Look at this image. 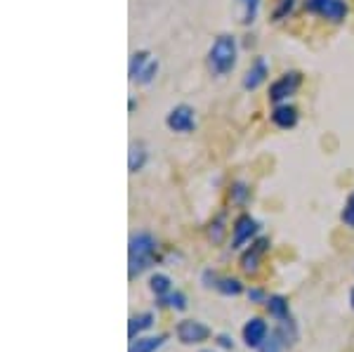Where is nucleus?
Returning a JSON list of instances; mask_svg holds the SVG:
<instances>
[{
	"label": "nucleus",
	"mask_w": 354,
	"mask_h": 352,
	"mask_svg": "<svg viewBox=\"0 0 354 352\" xmlns=\"http://www.w3.org/2000/svg\"><path fill=\"white\" fill-rule=\"evenodd\" d=\"M168 336L165 333H158V336H145V338H135L130 340L128 352H158L165 345Z\"/></svg>",
	"instance_id": "13"
},
{
	"label": "nucleus",
	"mask_w": 354,
	"mask_h": 352,
	"mask_svg": "<svg viewBox=\"0 0 354 352\" xmlns=\"http://www.w3.org/2000/svg\"><path fill=\"white\" fill-rule=\"evenodd\" d=\"M302 85V73L300 71H286L283 76H279L277 81L270 85V102L274 104H283L293 98Z\"/></svg>",
	"instance_id": "5"
},
{
	"label": "nucleus",
	"mask_w": 354,
	"mask_h": 352,
	"mask_svg": "<svg viewBox=\"0 0 354 352\" xmlns=\"http://www.w3.org/2000/svg\"><path fill=\"white\" fill-rule=\"evenodd\" d=\"M215 288H218L222 296H241L243 293V284L239 279H232V277H218Z\"/></svg>",
	"instance_id": "20"
},
{
	"label": "nucleus",
	"mask_w": 354,
	"mask_h": 352,
	"mask_svg": "<svg viewBox=\"0 0 354 352\" xmlns=\"http://www.w3.org/2000/svg\"><path fill=\"white\" fill-rule=\"evenodd\" d=\"M340 220L345 223V227H352L354 230V189L350 192V196H347L345 208H342V213H340Z\"/></svg>",
	"instance_id": "22"
},
{
	"label": "nucleus",
	"mask_w": 354,
	"mask_h": 352,
	"mask_svg": "<svg viewBox=\"0 0 354 352\" xmlns=\"http://www.w3.org/2000/svg\"><path fill=\"white\" fill-rule=\"evenodd\" d=\"M158 243L149 232H137L128 243V279H135L156 263Z\"/></svg>",
	"instance_id": "1"
},
{
	"label": "nucleus",
	"mask_w": 354,
	"mask_h": 352,
	"mask_svg": "<svg viewBox=\"0 0 354 352\" xmlns=\"http://www.w3.org/2000/svg\"><path fill=\"white\" fill-rule=\"evenodd\" d=\"M267 76H270V62H267V57H255L250 69L243 73V81H241L243 90H258L267 81Z\"/></svg>",
	"instance_id": "10"
},
{
	"label": "nucleus",
	"mask_w": 354,
	"mask_h": 352,
	"mask_svg": "<svg viewBox=\"0 0 354 352\" xmlns=\"http://www.w3.org/2000/svg\"><path fill=\"white\" fill-rule=\"evenodd\" d=\"M158 69H161V64H158V59L149 50H137V53H133V57H130L128 76H130V81L137 85H151L156 81Z\"/></svg>",
	"instance_id": "3"
},
{
	"label": "nucleus",
	"mask_w": 354,
	"mask_h": 352,
	"mask_svg": "<svg viewBox=\"0 0 354 352\" xmlns=\"http://www.w3.org/2000/svg\"><path fill=\"white\" fill-rule=\"evenodd\" d=\"M201 352H213V350H201Z\"/></svg>",
	"instance_id": "28"
},
{
	"label": "nucleus",
	"mask_w": 354,
	"mask_h": 352,
	"mask_svg": "<svg viewBox=\"0 0 354 352\" xmlns=\"http://www.w3.org/2000/svg\"><path fill=\"white\" fill-rule=\"evenodd\" d=\"M350 305H352V310H354V286H352V291H350Z\"/></svg>",
	"instance_id": "27"
},
{
	"label": "nucleus",
	"mask_w": 354,
	"mask_h": 352,
	"mask_svg": "<svg viewBox=\"0 0 354 352\" xmlns=\"http://www.w3.org/2000/svg\"><path fill=\"white\" fill-rule=\"evenodd\" d=\"M298 118L300 113L295 109L293 104H288V102H283V104H274V111H272V123L277 128L281 130H290L298 126Z\"/></svg>",
	"instance_id": "12"
},
{
	"label": "nucleus",
	"mask_w": 354,
	"mask_h": 352,
	"mask_svg": "<svg viewBox=\"0 0 354 352\" xmlns=\"http://www.w3.org/2000/svg\"><path fill=\"white\" fill-rule=\"evenodd\" d=\"M293 5H295V0H279V5H277V10H274V19H283L290 10H293Z\"/></svg>",
	"instance_id": "23"
},
{
	"label": "nucleus",
	"mask_w": 354,
	"mask_h": 352,
	"mask_svg": "<svg viewBox=\"0 0 354 352\" xmlns=\"http://www.w3.org/2000/svg\"><path fill=\"white\" fill-rule=\"evenodd\" d=\"M153 319H156V317H153L151 312H140V315L130 317V322H128V338L135 340V338H140L142 331H149V328L153 326Z\"/></svg>",
	"instance_id": "15"
},
{
	"label": "nucleus",
	"mask_w": 354,
	"mask_h": 352,
	"mask_svg": "<svg viewBox=\"0 0 354 352\" xmlns=\"http://www.w3.org/2000/svg\"><path fill=\"white\" fill-rule=\"evenodd\" d=\"M239 5H241V24H253L260 12V0H239Z\"/></svg>",
	"instance_id": "21"
},
{
	"label": "nucleus",
	"mask_w": 354,
	"mask_h": 352,
	"mask_svg": "<svg viewBox=\"0 0 354 352\" xmlns=\"http://www.w3.org/2000/svg\"><path fill=\"white\" fill-rule=\"evenodd\" d=\"M270 336V326H267L265 319H260V317H253V319L245 322L243 326V343L248 345V348L258 350L262 343H265V338Z\"/></svg>",
	"instance_id": "11"
},
{
	"label": "nucleus",
	"mask_w": 354,
	"mask_h": 352,
	"mask_svg": "<svg viewBox=\"0 0 354 352\" xmlns=\"http://www.w3.org/2000/svg\"><path fill=\"white\" fill-rule=\"evenodd\" d=\"M267 251H270V239L260 237V239L250 241V246L245 248L243 255H241V270L245 272V275H255V272H258Z\"/></svg>",
	"instance_id": "9"
},
{
	"label": "nucleus",
	"mask_w": 354,
	"mask_h": 352,
	"mask_svg": "<svg viewBox=\"0 0 354 352\" xmlns=\"http://www.w3.org/2000/svg\"><path fill=\"white\" fill-rule=\"evenodd\" d=\"M248 194H250V189H248V187H245V185H241V183L232 187V201L243 203L245 198H248Z\"/></svg>",
	"instance_id": "24"
},
{
	"label": "nucleus",
	"mask_w": 354,
	"mask_h": 352,
	"mask_svg": "<svg viewBox=\"0 0 354 352\" xmlns=\"http://www.w3.org/2000/svg\"><path fill=\"white\" fill-rule=\"evenodd\" d=\"M248 298H250V303H267V298H270V296H267L262 288H250Z\"/></svg>",
	"instance_id": "25"
},
{
	"label": "nucleus",
	"mask_w": 354,
	"mask_h": 352,
	"mask_svg": "<svg viewBox=\"0 0 354 352\" xmlns=\"http://www.w3.org/2000/svg\"><path fill=\"white\" fill-rule=\"evenodd\" d=\"M158 308H170L175 312H185L187 310V296L182 291H170L168 296L158 298Z\"/></svg>",
	"instance_id": "19"
},
{
	"label": "nucleus",
	"mask_w": 354,
	"mask_h": 352,
	"mask_svg": "<svg viewBox=\"0 0 354 352\" xmlns=\"http://www.w3.org/2000/svg\"><path fill=\"white\" fill-rule=\"evenodd\" d=\"M165 126H168V130L180 135L194 133V128H196V111L189 104H177L165 116Z\"/></svg>",
	"instance_id": "6"
},
{
	"label": "nucleus",
	"mask_w": 354,
	"mask_h": 352,
	"mask_svg": "<svg viewBox=\"0 0 354 352\" xmlns=\"http://www.w3.org/2000/svg\"><path fill=\"white\" fill-rule=\"evenodd\" d=\"M149 288H151V293L158 298H163V296H168L170 291H173V281H170V277L168 275H161V272H156V275L149 279Z\"/></svg>",
	"instance_id": "17"
},
{
	"label": "nucleus",
	"mask_w": 354,
	"mask_h": 352,
	"mask_svg": "<svg viewBox=\"0 0 354 352\" xmlns=\"http://www.w3.org/2000/svg\"><path fill=\"white\" fill-rule=\"evenodd\" d=\"M305 10L310 15H317L322 19L330 21V24H342L350 15V8H347L345 0H305Z\"/></svg>",
	"instance_id": "4"
},
{
	"label": "nucleus",
	"mask_w": 354,
	"mask_h": 352,
	"mask_svg": "<svg viewBox=\"0 0 354 352\" xmlns=\"http://www.w3.org/2000/svg\"><path fill=\"white\" fill-rule=\"evenodd\" d=\"M149 161V151H147L145 142H133L128 151V170L130 173H140L142 168Z\"/></svg>",
	"instance_id": "14"
},
{
	"label": "nucleus",
	"mask_w": 354,
	"mask_h": 352,
	"mask_svg": "<svg viewBox=\"0 0 354 352\" xmlns=\"http://www.w3.org/2000/svg\"><path fill=\"white\" fill-rule=\"evenodd\" d=\"M177 340L182 345H198L210 338V328L198 319H182L175 328Z\"/></svg>",
	"instance_id": "8"
},
{
	"label": "nucleus",
	"mask_w": 354,
	"mask_h": 352,
	"mask_svg": "<svg viewBox=\"0 0 354 352\" xmlns=\"http://www.w3.org/2000/svg\"><path fill=\"white\" fill-rule=\"evenodd\" d=\"M236 59H239V45H236V38L232 33H220L218 38L213 41L208 50V57H205V64H208V71L213 76H230L236 66Z\"/></svg>",
	"instance_id": "2"
},
{
	"label": "nucleus",
	"mask_w": 354,
	"mask_h": 352,
	"mask_svg": "<svg viewBox=\"0 0 354 352\" xmlns=\"http://www.w3.org/2000/svg\"><path fill=\"white\" fill-rule=\"evenodd\" d=\"M215 343H218L220 348H225V350H232L234 348V340H232V336H227V333H220Z\"/></svg>",
	"instance_id": "26"
},
{
	"label": "nucleus",
	"mask_w": 354,
	"mask_h": 352,
	"mask_svg": "<svg viewBox=\"0 0 354 352\" xmlns=\"http://www.w3.org/2000/svg\"><path fill=\"white\" fill-rule=\"evenodd\" d=\"M265 305H267V312H270L277 322L293 319V317H290V310H288V300L283 296H270Z\"/></svg>",
	"instance_id": "16"
},
{
	"label": "nucleus",
	"mask_w": 354,
	"mask_h": 352,
	"mask_svg": "<svg viewBox=\"0 0 354 352\" xmlns=\"http://www.w3.org/2000/svg\"><path fill=\"white\" fill-rule=\"evenodd\" d=\"M260 232V223L253 218V215L243 213L236 218V223L232 227V248H243L245 243L255 241Z\"/></svg>",
	"instance_id": "7"
},
{
	"label": "nucleus",
	"mask_w": 354,
	"mask_h": 352,
	"mask_svg": "<svg viewBox=\"0 0 354 352\" xmlns=\"http://www.w3.org/2000/svg\"><path fill=\"white\" fill-rule=\"evenodd\" d=\"M288 348H290V345L286 343V338H283L281 333L274 328V331H270V336L265 338V343L258 348V352H283Z\"/></svg>",
	"instance_id": "18"
}]
</instances>
